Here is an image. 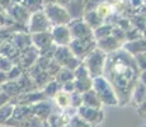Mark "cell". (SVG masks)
<instances>
[{"label": "cell", "mask_w": 146, "mask_h": 127, "mask_svg": "<svg viewBox=\"0 0 146 127\" xmlns=\"http://www.w3.org/2000/svg\"><path fill=\"white\" fill-rule=\"evenodd\" d=\"M103 78L111 84L118 102L127 103L135 88L137 63L128 52L116 50L106 59Z\"/></svg>", "instance_id": "obj_1"}, {"label": "cell", "mask_w": 146, "mask_h": 127, "mask_svg": "<svg viewBox=\"0 0 146 127\" xmlns=\"http://www.w3.org/2000/svg\"><path fill=\"white\" fill-rule=\"evenodd\" d=\"M92 89L97 94L98 99L100 103L104 104H118L117 97L114 94V90L111 86V84L106 80L103 76H98L94 79L93 84H92Z\"/></svg>", "instance_id": "obj_2"}, {"label": "cell", "mask_w": 146, "mask_h": 127, "mask_svg": "<svg viewBox=\"0 0 146 127\" xmlns=\"http://www.w3.org/2000/svg\"><path fill=\"white\" fill-rule=\"evenodd\" d=\"M44 15L48 19L51 25H66L71 22V17L69 15V12L64 7L58 4L50 3L44 7Z\"/></svg>", "instance_id": "obj_3"}, {"label": "cell", "mask_w": 146, "mask_h": 127, "mask_svg": "<svg viewBox=\"0 0 146 127\" xmlns=\"http://www.w3.org/2000/svg\"><path fill=\"white\" fill-rule=\"evenodd\" d=\"M106 59H107V55L102 50L92 51L88 55V57H86V65H84L86 67V70H88L89 75L94 76V78L102 76L104 64H106Z\"/></svg>", "instance_id": "obj_4"}, {"label": "cell", "mask_w": 146, "mask_h": 127, "mask_svg": "<svg viewBox=\"0 0 146 127\" xmlns=\"http://www.w3.org/2000/svg\"><path fill=\"white\" fill-rule=\"evenodd\" d=\"M70 51H71L72 56H76V57H85L86 55L93 51V47L95 45L94 42V37L93 35L88 36V37H84V38H78V39H71L70 42Z\"/></svg>", "instance_id": "obj_5"}, {"label": "cell", "mask_w": 146, "mask_h": 127, "mask_svg": "<svg viewBox=\"0 0 146 127\" xmlns=\"http://www.w3.org/2000/svg\"><path fill=\"white\" fill-rule=\"evenodd\" d=\"M51 23L48 19L46 18L43 12H35L29 18V32L32 35H37V33L50 32Z\"/></svg>", "instance_id": "obj_6"}, {"label": "cell", "mask_w": 146, "mask_h": 127, "mask_svg": "<svg viewBox=\"0 0 146 127\" xmlns=\"http://www.w3.org/2000/svg\"><path fill=\"white\" fill-rule=\"evenodd\" d=\"M51 37L52 42L58 46H67L71 42V35H70V29L66 25H56L51 31Z\"/></svg>", "instance_id": "obj_7"}, {"label": "cell", "mask_w": 146, "mask_h": 127, "mask_svg": "<svg viewBox=\"0 0 146 127\" xmlns=\"http://www.w3.org/2000/svg\"><path fill=\"white\" fill-rule=\"evenodd\" d=\"M70 29V35H71V39H78V38H84L88 37V36H92L90 28H89L88 24L83 23V22H75L74 25Z\"/></svg>", "instance_id": "obj_8"}, {"label": "cell", "mask_w": 146, "mask_h": 127, "mask_svg": "<svg viewBox=\"0 0 146 127\" xmlns=\"http://www.w3.org/2000/svg\"><path fill=\"white\" fill-rule=\"evenodd\" d=\"M79 114L80 117L84 120V122H89V123H98L100 120V111L98 109H93V108H89V107L85 106H80L79 107Z\"/></svg>", "instance_id": "obj_9"}, {"label": "cell", "mask_w": 146, "mask_h": 127, "mask_svg": "<svg viewBox=\"0 0 146 127\" xmlns=\"http://www.w3.org/2000/svg\"><path fill=\"white\" fill-rule=\"evenodd\" d=\"M71 57H72V53L67 46H58L56 49L55 53H53V59H55L53 61L57 63L58 65H62V66H65V64Z\"/></svg>", "instance_id": "obj_10"}, {"label": "cell", "mask_w": 146, "mask_h": 127, "mask_svg": "<svg viewBox=\"0 0 146 127\" xmlns=\"http://www.w3.org/2000/svg\"><path fill=\"white\" fill-rule=\"evenodd\" d=\"M32 41L38 49L43 50L47 49V47L52 46V37L50 32H43V33H37V35L32 36Z\"/></svg>", "instance_id": "obj_11"}, {"label": "cell", "mask_w": 146, "mask_h": 127, "mask_svg": "<svg viewBox=\"0 0 146 127\" xmlns=\"http://www.w3.org/2000/svg\"><path fill=\"white\" fill-rule=\"evenodd\" d=\"M81 102L85 104V107H89V108H93V109H97L102 106V103L98 99L97 94L94 93L93 89H90L89 92H85L81 94Z\"/></svg>", "instance_id": "obj_12"}, {"label": "cell", "mask_w": 146, "mask_h": 127, "mask_svg": "<svg viewBox=\"0 0 146 127\" xmlns=\"http://www.w3.org/2000/svg\"><path fill=\"white\" fill-rule=\"evenodd\" d=\"M38 56V51L36 49H26L22 51V56H21V64H23L24 66H29L31 64L35 63V60Z\"/></svg>", "instance_id": "obj_13"}, {"label": "cell", "mask_w": 146, "mask_h": 127, "mask_svg": "<svg viewBox=\"0 0 146 127\" xmlns=\"http://www.w3.org/2000/svg\"><path fill=\"white\" fill-rule=\"evenodd\" d=\"M13 112H14V104L10 103H7L5 106H3L0 108V126H4L12 118Z\"/></svg>", "instance_id": "obj_14"}, {"label": "cell", "mask_w": 146, "mask_h": 127, "mask_svg": "<svg viewBox=\"0 0 146 127\" xmlns=\"http://www.w3.org/2000/svg\"><path fill=\"white\" fill-rule=\"evenodd\" d=\"M55 99L57 102V104L62 108L70 106V94L69 93H65V92H58L55 94Z\"/></svg>", "instance_id": "obj_15"}, {"label": "cell", "mask_w": 146, "mask_h": 127, "mask_svg": "<svg viewBox=\"0 0 146 127\" xmlns=\"http://www.w3.org/2000/svg\"><path fill=\"white\" fill-rule=\"evenodd\" d=\"M58 79H60V83H62V84L72 81V79H74V72H72L71 70L62 67V69L58 70Z\"/></svg>", "instance_id": "obj_16"}, {"label": "cell", "mask_w": 146, "mask_h": 127, "mask_svg": "<svg viewBox=\"0 0 146 127\" xmlns=\"http://www.w3.org/2000/svg\"><path fill=\"white\" fill-rule=\"evenodd\" d=\"M13 67V63L10 59L5 57V56H0V71L3 72H9Z\"/></svg>", "instance_id": "obj_17"}, {"label": "cell", "mask_w": 146, "mask_h": 127, "mask_svg": "<svg viewBox=\"0 0 146 127\" xmlns=\"http://www.w3.org/2000/svg\"><path fill=\"white\" fill-rule=\"evenodd\" d=\"M9 100H10L9 95H7L4 92H0V108H1L3 106H5L7 103H9Z\"/></svg>", "instance_id": "obj_18"}, {"label": "cell", "mask_w": 146, "mask_h": 127, "mask_svg": "<svg viewBox=\"0 0 146 127\" xmlns=\"http://www.w3.org/2000/svg\"><path fill=\"white\" fill-rule=\"evenodd\" d=\"M0 127H5V126H0Z\"/></svg>", "instance_id": "obj_19"}]
</instances>
